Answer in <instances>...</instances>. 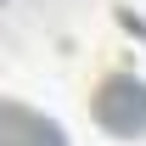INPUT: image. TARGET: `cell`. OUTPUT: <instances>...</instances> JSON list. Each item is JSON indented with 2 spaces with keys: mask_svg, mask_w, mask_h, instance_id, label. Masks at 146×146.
Returning a JSON list of instances; mask_svg holds the SVG:
<instances>
[{
  "mask_svg": "<svg viewBox=\"0 0 146 146\" xmlns=\"http://www.w3.org/2000/svg\"><path fill=\"white\" fill-rule=\"evenodd\" d=\"M0 146H68L62 124L23 101H0Z\"/></svg>",
  "mask_w": 146,
  "mask_h": 146,
  "instance_id": "cell-2",
  "label": "cell"
},
{
  "mask_svg": "<svg viewBox=\"0 0 146 146\" xmlns=\"http://www.w3.org/2000/svg\"><path fill=\"white\" fill-rule=\"evenodd\" d=\"M96 118L107 135H146V84L135 73H112L96 90Z\"/></svg>",
  "mask_w": 146,
  "mask_h": 146,
  "instance_id": "cell-1",
  "label": "cell"
}]
</instances>
